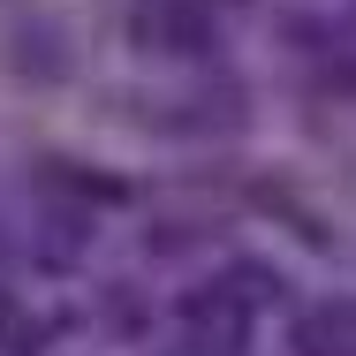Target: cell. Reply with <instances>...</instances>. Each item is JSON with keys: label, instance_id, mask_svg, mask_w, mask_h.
<instances>
[{"label": "cell", "instance_id": "7a4b0ae2", "mask_svg": "<svg viewBox=\"0 0 356 356\" xmlns=\"http://www.w3.org/2000/svg\"><path fill=\"white\" fill-rule=\"evenodd\" d=\"M182 326H190V349L205 356H235L250 341V303L235 296V288H197V296H182Z\"/></svg>", "mask_w": 356, "mask_h": 356}, {"label": "cell", "instance_id": "6da1fadb", "mask_svg": "<svg viewBox=\"0 0 356 356\" xmlns=\"http://www.w3.org/2000/svg\"><path fill=\"white\" fill-rule=\"evenodd\" d=\"M129 38L159 61H205L220 46V23L205 0H137L129 8Z\"/></svg>", "mask_w": 356, "mask_h": 356}, {"label": "cell", "instance_id": "277c9868", "mask_svg": "<svg viewBox=\"0 0 356 356\" xmlns=\"http://www.w3.org/2000/svg\"><path fill=\"white\" fill-rule=\"evenodd\" d=\"M182 356H205V349H182Z\"/></svg>", "mask_w": 356, "mask_h": 356}, {"label": "cell", "instance_id": "3957f363", "mask_svg": "<svg viewBox=\"0 0 356 356\" xmlns=\"http://www.w3.org/2000/svg\"><path fill=\"white\" fill-rule=\"evenodd\" d=\"M296 356H356V296H326L296 318Z\"/></svg>", "mask_w": 356, "mask_h": 356}]
</instances>
